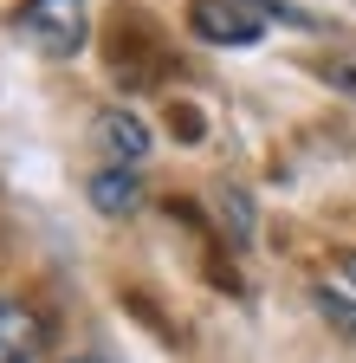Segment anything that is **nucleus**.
<instances>
[{"label": "nucleus", "mask_w": 356, "mask_h": 363, "mask_svg": "<svg viewBox=\"0 0 356 363\" xmlns=\"http://www.w3.org/2000/svg\"><path fill=\"white\" fill-rule=\"evenodd\" d=\"M331 84H337V91H350V98H356V65H331Z\"/></svg>", "instance_id": "0eeeda50"}, {"label": "nucleus", "mask_w": 356, "mask_h": 363, "mask_svg": "<svg viewBox=\"0 0 356 363\" xmlns=\"http://www.w3.org/2000/svg\"><path fill=\"white\" fill-rule=\"evenodd\" d=\"M318 298H324V311L337 318L343 331H356V253H337V259L324 266V286H318Z\"/></svg>", "instance_id": "20e7f679"}, {"label": "nucleus", "mask_w": 356, "mask_h": 363, "mask_svg": "<svg viewBox=\"0 0 356 363\" xmlns=\"http://www.w3.org/2000/svg\"><path fill=\"white\" fill-rule=\"evenodd\" d=\"M265 20L311 26L298 7H285V0H195L188 7V33L207 39V45H253L265 33Z\"/></svg>", "instance_id": "f257e3e1"}, {"label": "nucleus", "mask_w": 356, "mask_h": 363, "mask_svg": "<svg viewBox=\"0 0 356 363\" xmlns=\"http://www.w3.org/2000/svg\"><path fill=\"white\" fill-rule=\"evenodd\" d=\"M137 201H143V182H137V169H130V162H110V169L91 175V208H98V214H130Z\"/></svg>", "instance_id": "39448f33"}, {"label": "nucleus", "mask_w": 356, "mask_h": 363, "mask_svg": "<svg viewBox=\"0 0 356 363\" xmlns=\"http://www.w3.org/2000/svg\"><path fill=\"white\" fill-rule=\"evenodd\" d=\"M98 136H104V150H110L117 162H143V156H149V130L130 117V111H104V117H98Z\"/></svg>", "instance_id": "423d86ee"}, {"label": "nucleus", "mask_w": 356, "mask_h": 363, "mask_svg": "<svg viewBox=\"0 0 356 363\" xmlns=\"http://www.w3.org/2000/svg\"><path fill=\"white\" fill-rule=\"evenodd\" d=\"M78 363H104V357H78Z\"/></svg>", "instance_id": "6e6552de"}, {"label": "nucleus", "mask_w": 356, "mask_h": 363, "mask_svg": "<svg viewBox=\"0 0 356 363\" xmlns=\"http://www.w3.org/2000/svg\"><path fill=\"white\" fill-rule=\"evenodd\" d=\"M13 33L33 52H46V59H71V52H84V39H91V7H84V0H20Z\"/></svg>", "instance_id": "f03ea898"}, {"label": "nucleus", "mask_w": 356, "mask_h": 363, "mask_svg": "<svg viewBox=\"0 0 356 363\" xmlns=\"http://www.w3.org/2000/svg\"><path fill=\"white\" fill-rule=\"evenodd\" d=\"M39 318L20 298H0V363H39Z\"/></svg>", "instance_id": "7ed1b4c3"}]
</instances>
